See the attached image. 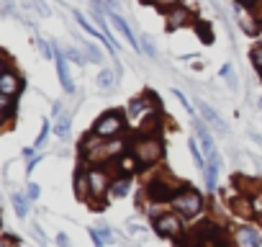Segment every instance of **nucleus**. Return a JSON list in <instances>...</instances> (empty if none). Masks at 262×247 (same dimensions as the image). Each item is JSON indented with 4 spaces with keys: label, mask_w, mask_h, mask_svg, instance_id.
<instances>
[{
    "label": "nucleus",
    "mask_w": 262,
    "mask_h": 247,
    "mask_svg": "<svg viewBox=\"0 0 262 247\" xmlns=\"http://www.w3.org/2000/svg\"><path fill=\"white\" fill-rule=\"evenodd\" d=\"M257 103H259V111H262V95H259V100H257Z\"/></svg>",
    "instance_id": "43"
},
{
    "label": "nucleus",
    "mask_w": 262,
    "mask_h": 247,
    "mask_svg": "<svg viewBox=\"0 0 262 247\" xmlns=\"http://www.w3.org/2000/svg\"><path fill=\"white\" fill-rule=\"evenodd\" d=\"M249 62L262 72V44H257V47H252V52H249Z\"/></svg>",
    "instance_id": "32"
},
{
    "label": "nucleus",
    "mask_w": 262,
    "mask_h": 247,
    "mask_svg": "<svg viewBox=\"0 0 262 247\" xmlns=\"http://www.w3.org/2000/svg\"><path fill=\"white\" fill-rule=\"evenodd\" d=\"M131 188V175H121L116 180H111V188H108V196L111 198H123Z\"/></svg>",
    "instance_id": "19"
},
{
    "label": "nucleus",
    "mask_w": 262,
    "mask_h": 247,
    "mask_svg": "<svg viewBox=\"0 0 262 247\" xmlns=\"http://www.w3.org/2000/svg\"><path fill=\"white\" fill-rule=\"evenodd\" d=\"M24 88H26V80L6 62L3 72H0V95H13V98H18V95L24 93Z\"/></svg>",
    "instance_id": "5"
},
{
    "label": "nucleus",
    "mask_w": 262,
    "mask_h": 247,
    "mask_svg": "<svg viewBox=\"0 0 262 247\" xmlns=\"http://www.w3.org/2000/svg\"><path fill=\"white\" fill-rule=\"evenodd\" d=\"M16 111H18V98H13V95H0V121H3L6 127H11Z\"/></svg>",
    "instance_id": "15"
},
{
    "label": "nucleus",
    "mask_w": 262,
    "mask_h": 247,
    "mask_svg": "<svg viewBox=\"0 0 262 247\" xmlns=\"http://www.w3.org/2000/svg\"><path fill=\"white\" fill-rule=\"evenodd\" d=\"M116 162H118V170H121V175H131V173H134L137 168H142V165H139V160L134 157V152H131V150H128V152H123V155H121Z\"/></svg>",
    "instance_id": "21"
},
{
    "label": "nucleus",
    "mask_w": 262,
    "mask_h": 247,
    "mask_svg": "<svg viewBox=\"0 0 262 247\" xmlns=\"http://www.w3.org/2000/svg\"><path fill=\"white\" fill-rule=\"evenodd\" d=\"M155 232L165 239H175L183 234V216L178 211H165L155 219Z\"/></svg>",
    "instance_id": "4"
},
{
    "label": "nucleus",
    "mask_w": 262,
    "mask_h": 247,
    "mask_svg": "<svg viewBox=\"0 0 262 247\" xmlns=\"http://www.w3.org/2000/svg\"><path fill=\"white\" fill-rule=\"evenodd\" d=\"M259 80H262V72H259Z\"/></svg>",
    "instance_id": "44"
},
{
    "label": "nucleus",
    "mask_w": 262,
    "mask_h": 247,
    "mask_svg": "<svg viewBox=\"0 0 262 247\" xmlns=\"http://www.w3.org/2000/svg\"><path fill=\"white\" fill-rule=\"evenodd\" d=\"M193 129H195V139H198V145H201V150H203L206 160L216 157V145H213V137H211L208 127H203V118H201V116H198V118H193Z\"/></svg>",
    "instance_id": "11"
},
{
    "label": "nucleus",
    "mask_w": 262,
    "mask_h": 247,
    "mask_svg": "<svg viewBox=\"0 0 262 247\" xmlns=\"http://www.w3.org/2000/svg\"><path fill=\"white\" fill-rule=\"evenodd\" d=\"M98 232H100V237H103V239H105V242H113V232H111V229H108V227H105V224H103V227H100V229H98Z\"/></svg>",
    "instance_id": "37"
},
{
    "label": "nucleus",
    "mask_w": 262,
    "mask_h": 247,
    "mask_svg": "<svg viewBox=\"0 0 262 247\" xmlns=\"http://www.w3.org/2000/svg\"><path fill=\"white\" fill-rule=\"evenodd\" d=\"M11 201H13V209H16L18 219H26V214H29V198H26V196H21V193H13V196H11Z\"/></svg>",
    "instance_id": "25"
},
{
    "label": "nucleus",
    "mask_w": 262,
    "mask_h": 247,
    "mask_svg": "<svg viewBox=\"0 0 262 247\" xmlns=\"http://www.w3.org/2000/svg\"><path fill=\"white\" fill-rule=\"evenodd\" d=\"M49 129H52V127H49V121H44V123H41V132H39V137H36V142H34V147H36V150H41V147L47 145Z\"/></svg>",
    "instance_id": "33"
},
{
    "label": "nucleus",
    "mask_w": 262,
    "mask_h": 247,
    "mask_svg": "<svg viewBox=\"0 0 262 247\" xmlns=\"http://www.w3.org/2000/svg\"><path fill=\"white\" fill-rule=\"evenodd\" d=\"M190 155H193V160H195V165H198L201 170H206V162H208V160H203V150H201V145H198V139H190Z\"/></svg>",
    "instance_id": "28"
},
{
    "label": "nucleus",
    "mask_w": 262,
    "mask_h": 247,
    "mask_svg": "<svg viewBox=\"0 0 262 247\" xmlns=\"http://www.w3.org/2000/svg\"><path fill=\"white\" fill-rule=\"evenodd\" d=\"M126 121H128L126 113H121V111H105V113H100L95 118L90 132H95L103 139H116V137H121L126 132Z\"/></svg>",
    "instance_id": "3"
},
{
    "label": "nucleus",
    "mask_w": 262,
    "mask_h": 247,
    "mask_svg": "<svg viewBox=\"0 0 262 247\" xmlns=\"http://www.w3.org/2000/svg\"><path fill=\"white\" fill-rule=\"evenodd\" d=\"M54 67H57V77H59L62 90L72 95V93H75V80H72V75H70V59H67L64 49H59L57 44H54Z\"/></svg>",
    "instance_id": "9"
},
{
    "label": "nucleus",
    "mask_w": 262,
    "mask_h": 247,
    "mask_svg": "<svg viewBox=\"0 0 262 247\" xmlns=\"http://www.w3.org/2000/svg\"><path fill=\"white\" fill-rule=\"evenodd\" d=\"M57 244H59V247H70V237L59 232V234H57Z\"/></svg>",
    "instance_id": "39"
},
{
    "label": "nucleus",
    "mask_w": 262,
    "mask_h": 247,
    "mask_svg": "<svg viewBox=\"0 0 262 247\" xmlns=\"http://www.w3.org/2000/svg\"><path fill=\"white\" fill-rule=\"evenodd\" d=\"M252 139H254V142H259V145H262V137H259V134H254V132H252Z\"/></svg>",
    "instance_id": "42"
},
{
    "label": "nucleus",
    "mask_w": 262,
    "mask_h": 247,
    "mask_svg": "<svg viewBox=\"0 0 262 247\" xmlns=\"http://www.w3.org/2000/svg\"><path fill=\"white\" fill-rule=\"evenodd\" d=\"M39 162H41V157H31V162H29V168H26V170H29V173H34V168H36Z\"/></svg>",
    "instance_id": "40"
},
{
    "label": "nucleus",
    "mask_w": 262,
    "mask_h": 247,
    "mask_svg": "<svg viewBox=\"0 0 262 247\" xmlns=\"http://www.w3.org/2000/svg\"><path fill=\"white\" fill-rule=\"evenodd\" d=\"M147 3H152L155 8H160V11H170V8H175V6H180V0H147Z\"/></svg>",
    "instance_id": "34"
},
{
    "label": "nucleus",
    "mask_w": 262,
    "mask_h": 247,
    "mask_svg": "<svg viewBox=\"0 0 262 247\" xmlns=\"http://www.w3.org/2000/svg\"><path fill=\"white\" fill-rule=\"evenodd\" d=\"M170 206H172V211H178L180 216L190 219V216H198V214H201V209H203V196H201L190 183H185V186H180V188L175 191Z\"/></svg>",
    "instance_id": "1"
},
{
    "label": "nucleus",
    "mask_w": 262,
    "mask_h": 247,
    "mask_svg": "<svg viewBox=\"0 0 262 247\" xmlns=\"http://www.w3.org/2000/svg\"><path fill=\"white\" fill-rule=\"evenodd\" d=\"M157 111V98L155 95H139V98H131L128 100V106H126V116L128 118H147L149 113H155Z\"/></svg>",
    "instance_id": "8"
},
{
    "label": "nucleus",
    "mask_w": 262,
    "mask_h": 247,
    "mask_svg": "<svg viewBox=\"0 0 262 247\" xmlns=\"http://www.w3.org/2000/svg\"><path fill=\"white\" fill-rule=\"evenodd\" d=\"M234 3H236V6H252L254 0H234Z\"/></svg>",
    "instance_id": "41"
},
{
    "label": "nucleus",
    "mask_w": 262,
    "mask_h": 247,
    "mask_svg": "<svg viewBox=\"0 0 262 247\" xmlns=\"http://www.w3.org/2000/svg\"><path fill=\"white\" fill-rule=\"evenodd\" d=\"M80 47H82V52L88 54V59L93 62V65H100L103 62V54H100V49L90 42V39H80Z\"/></svg>",
    "instance_id": "23"
},
{
    "label": "nucleus",
    "mask_w": 262,
    "mask_h": 247,
    "mask_svg": "<svg viewBox=\"0 0 262 247\" xmlns=\"http://www.w3.org/2000/svg\"><path fill=\"white\" fill-rule=\"evenodd\" d=\"M108 21H111V26L123 36V42H128L131 47H134L137 52H142V44H139V39L134 36V31H131V26H128V21L121 16V13H108Z\"/></svg>",
    "instance_id": "13"
},
{
    "label": "nucleus",
    "mask_w": 262,
    "mask_h": 247,
    "mask_svg": "<svg viewBox=\"0 0 262 247\" xmlns=\"http://www.w3.org/2000/svg\"><path fill=\"white\" fill-rule=\"evenodd\" d=\"M29 198H31V201L39 198V186H36V183H29Z\"/></svg>",
    "instance_id": "38"
},
{
    "label": "nucleus",
    "mask_w": 262,
    "mask_h": 247,
    "mask_svg": "<svg viewBox=\"0 0 262 247\" xmlns=\"http://www.w3.org/2000/svg\"><path fill=\"white\" fill-rule=\"evenodd\" d=\"M234 11H236V24H239V29H242L247 36L259 39V34H262V21L252 13V8H249V6H236V3H234Z\"/></svg>",
    "instance_id": "6"
},
{
    "label": "nucleus",
    "mask_w": 262,
    "mask_h": 247,
    "mask_svg": "<svg viewBox=\"0 0 262 247\" xmlns=\"http://www.w3.org/2000/svg\"><path fill=\"white\" fill-rule=\"evenodd\" d=\"M75 193L77 198H90V183H88V173H77L75 175Z\"/></svg>",
    "instance_id": "24"
},
{
    "label": "nucleus",
    "mask_w": 262,
    "mask_h": 247,
    "mask_svg": "<svg viewBox=\"0 0 262 247\" xmlns=\"http://www.w3.org/2000/svg\"><path fill=\"white\" fill-rule=\"evenodd\" d=\"M175 191L178 188H172L167 180H152L149 186H147V196H149V201H155V203H170L172 201V196H175Z\"/></svg>",
    "instance_id": "14"
},
{
    "label": "nucleus",
    "mask_w": 262,
    "mask_h": 247,
    "mask_svg": "<svg viewBox=\"0 0 262 247\" xmlns=\"http://www.w3.org/2000/svg\"><path fill=\"white\" fill-rule=\"evenodd\" d=\"M236 244H239V247H262V239H259L257 229H252V227H239V229H236Z\"/></svg>",
    "instance_id": "16"
},
{
    "label": "nucleus",
    "mask_w": 262,
    "mask_h": 247,
    "mask_svg": "<svg viewBox=\"0 0 262 247\" xmlns=\"http://www.w3.org/2000/svg\"><path fill=\"white\" fill-rule=\"evenodd\" d=\"M88 183H90V201H100L111 188L108 173L103 168H90L88 170Z\"/></svg>",
    "instance_id": "10"
},
{
    "label": "nucleus",
    "mask_w": 262,
    "mask_h": 247,
    "mask_svg": "<svg viewBox=\"0 0 262 247\" xmlns=\"http://www.w3.org/2000/svg\"><path fill=\"white\" fill-rule=\"evenodd\" d=\"M198 106H195V111H198V116L208 123V127L213 129V132H221V134H226V123H224V118L213 111V106L211 103H206V100H195Z\"/></svg>",
    "instance_id": "12"
},
{
    "label": "nucleus",
    "mask_w": 262,
    "mask_h": 247,
    "mask_svg": "<svg viewBox=\"0 0 262 247\" xmlns=\"http://www.w3.org/2000/svg\"><path fill=\"white\" fill-rule=\"evenodd\" d=\"M72 16H75V21H77V26H80V29H82L85 34H90L93 39H98V42H103V44L108 47V42H105V36H103V31H100L98 26H93V24H90V21H88V18L82 16V11H77V8H75V11H72Z\"/></svg>",
    "instance_id": "17"
},
{
    "label": "nucleus",
    "mask_w": 262,
    "mask_h": 247,
    "mask_svg": "<svg viewBox=\"0 0 262 247\" xmlns=\"http://www.w3.org/2000/svg\"><path fill=\"white\" fill-rule=\"evenodd\" d=\"M219 75H221V77L229 83V88H231V90H236V88H239V80H236V75H234V67H231L229 62H226V65L219 70Z\"/></svg>",
    "instance_id": "26"
},
{
    "label": "nucleus",
    "mask_w": 262,
    "mask_h": 247,
    "mask_svg": "<svg viewBox=\"0 0 262 247\" xmlns=\"http://www.w3.org/2000/svg\"><path fill=\"white\" fill-rule=\"evenodd\" d=\"M52 129H54V134H57L59 139H67V137H70V129H72V116H70V113H59L57 121L52 123Z\"/></svg>",
    "instance_id": "20"
},
{
    "label": "nucleus",
    "mask_w": 262,
    "mask_h": 247,
    "mask_svg": "<svg viewBox=\"0 0 262 247\" xmlns=\"http://www.w3.org/2000/svg\"><path fill=\"white\" fill-rule=\"evenodd\" d=\"M24 6L34 8V11H36L39 16H44V18H47V16H52V8L44 3V0H24Z\"/></svg>",
    "instance_id": "29"
},
{
    "label": "nucleus",
    "mask_w": 262,
    "mask_h": 247,
    "mask_svg": "<svg viewBox=\"0 0 262 247\" xmlns=\"http://www.w3.org/2000/svg\"><path fill=\"white\" fill-rule=\"evenodd\" d=\"M139 44H142V54H147V57H152V59L157 57V49H155V42H152L149 34H142Z\"/></svg>",
    "instance_id": "30"
},
{
    "label": "nucleus",
    "mask_w": 262,
    "mask_h": 247,
    "mask_svg": "<svg viewBox=\"0 0 262 247\" xmlns=\"http://www.w3.org/2000/svg\"><path fill=\"white\" fill-rule=\"evenodd\" d=\"M64 54H67V59H70V62H75V65H80V67H82L85 62H90V59H88V54H85V52H80V49H75V47H67V49H64Z\"/></svg>",
    "instance_id": "27"
},
{
    "label": "nucleus",
    "mask_w": 262,
    "mask_h": 247,
    "mask_svg": "<svg viewBox=\"0 0 262 247\" xmlns=\"http://www.w3.org/2000/svg\"><path fill=\"white\" fill-rule=\"evenodd\" d=\"M93 6L103 8L105 13H121V6H118V0H93Z\"/></svg>",
    "instance_id": "31"
},
{
    "label": "nucleus",
    "mask_w": 262,
    "mask_h": 247,
    "mask_svg": "<svg viewBox=\"0 0 262 247\" xmlns=\"http://www.w3.org/2000/svg\"><path fill=\"white\" fill-rule=\"evenodd\" d=\"M172 95H175V98H178V100L183 103V108H185V111H188V113H190L193 118H198V116H195V108H193V106L188 103V98H185V93H180V90H172Z\"/></svg>",
    "instance_id": "35"
},
{
    "label": "nucleus",
    "mask_w": 262,
    "mask_h": 247,
    "mask_svg": "<svg viewBox=\"0 0 262 247\" xmlns=\"http://www.w3.org/2000/svg\"><path fill=\"white\" fill-rule=\"evenodd\" d=\"M206 191H216V178H219V155L206 162Z\"/></svg>",
    "instance_id": "22"
},
{
    "label": "nucleus",
    "mask_w": 262,
    "mask_h": 247,
    "mask_svg": "<svg viewBox=\"0 0 262 247\" xmlns=\"http://www.w3.org/2000/svg\"><path fill=\"white\" fill-rule=\"evenodd\" d=\"M90 237H93L95 247H105V244H108V242H105V239L100 237V232H98V229H90Z\"/></svg>",
    "instance_id": "36"
},
{
    "label": "nucleus",
    "mask_w": 262,
    "mask_h": 247,
    "mask_svg": "<svg viewBox=\"0 0 262 247\" xmlns=\"http://www.w3.org/2000/svg\"><path fill=\"white\" fill-rule=\"evenodd\" d=\"M116 80H118V72H116V70H108V67H103V70L98 72V77H95L100 93H111V90H116Z\"/></svg>",
    "instance_id": "18"
},
{
    "label": "nucleus",
    "mask_w": 262,
    "mask_h": 247,
    "mask_svg": "<svg viewBox=\"0 0 262 247\" xmlns=\"http://www.w3.org/2000/svg\"><path fill=\"white\" fill-rule=\"evenodd\" d=\"M131 152L139 160L142 168H152L157 162H162L165 157V142L160 137H139L134 145H131Z\"/></svg>",
    "instance_id": "2"
},
{
    "label": "nucleus",
    "mask_w": 262,
    "mask_h": 247,
    "mask_svg": "<svg viewBox=\"0 0 262 247\" xmlns=\"http://www.w3.org/2000/svg\"><path fill=\"white\" fill-rule=\"evenodd\" d=\"M193 24H195V16H193V11L185 8L183 3L175 6V8H170V11L165 13V29H167V31H178V29H185V26H193Z\"/></svg>",
    "instance_id": "7"
}]
</instances>
